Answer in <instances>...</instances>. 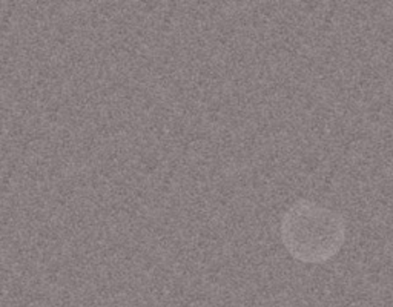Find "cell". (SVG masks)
<instances>
[{
    "mask_svg": "<svg viewBox=\"0 0 393 307\" xmlns=\"http://www.w3.org/2000/svg\"><path fill=\"white\" fill-rule=\"evenodd\" d=\"M281 238L291 255L303 263H326L341 249L346 225L339 214L301 200L284 214Z\"/></svg>",
    "mask_w": 393,
    "mask_h": 307,
    "instance_id": "1",
    "label": "cell"
}]
</instances>
